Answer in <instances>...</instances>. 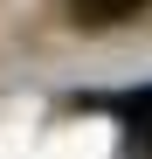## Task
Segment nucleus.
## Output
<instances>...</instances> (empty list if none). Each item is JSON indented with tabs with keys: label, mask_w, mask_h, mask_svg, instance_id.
<instances>
[{
	"label": "nucleus",
	"mask_w": 152,
	"mask_h": 159,
	"mask_svg": "<svg viewBox=\"0 0 152 159\" xmlns=\"http://www.w3.org/2000/svg\"><path fill=\"white\" fill-rule=\"evenodd\" d=\"M97 111H118L124 125H132V139L152 145V90H104V97H90Z\"/></svg>",
	"instance_id": "obj_1"
},
{
	"label": "nucleus",
	"mask_w": 152,
	"mask_h": 159,
	"mask_svg": "<svg viewBox=\"0 0 152 159\" xmlns=\"http://www.w3.org/2000/svg\"><path fill=\"white\" fill-rule=\"evenodd\" d=\"M145 0H69V21H83V28H111V21L138 14Z\"/></svg>",
	"instance_id": "obj_2"
}]
</instances>
